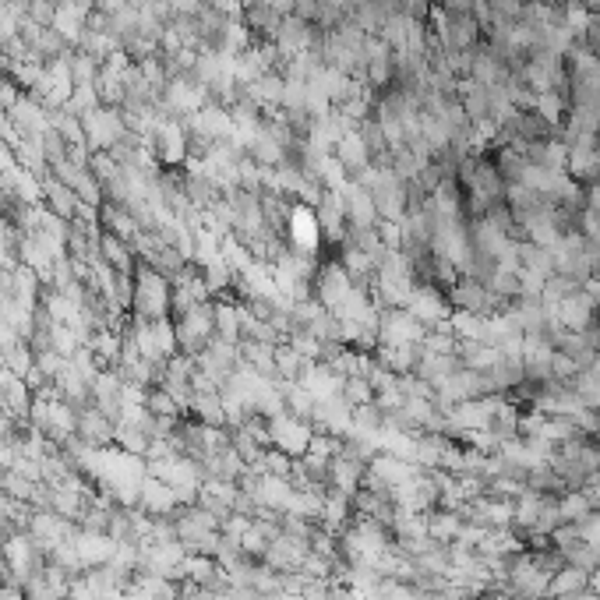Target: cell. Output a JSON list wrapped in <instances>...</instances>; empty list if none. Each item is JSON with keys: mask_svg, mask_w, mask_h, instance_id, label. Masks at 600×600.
Masks as SVG:
<instances>
[{"mask_svg": "<svg viewBox=\"0 0 600 600\" xmlns=\"http://www.w3.org/2000/svg\"><path fill=\"white\" fill-rule=\"evenodd\" d=\"M586 579H590L586 569H579V565H562V569L551 576L548 597H576V593L586 590Z\"/></svg>", "mask_w": 600, "mask_h": 600, "instance_id": "cell-5", "label": "cell"}, {"mask_svg": "<svg viewBox=\"0 0 600 600\" xmlns=\"http://www.w3.org/2000/svg\"><path fill=\"white\" fill-rule=\"evenodd\" d=\"M269 438H272V449L286 452L290 459H300L308 452L311 438H315V428H311V420L283 410L276 413V417H269Z\"/></svg>", "mask_w": 600, "mask_h": 600, "instance_id": "cell-2", "label": "cell"}, {"mask_svg": "<svg viewBox=\"0 0 600 600\" xmlns=\"http://www.w3.org/2000/svg\"><path fill=\"white\" fill-rule=\"evenodd\" d=\"M590 512H593V502L583 491H562V495H558V519H562V523H583Z\"/></svg>", "mask_w": 600, "mask_h": 600, "instance_id": "cell-6", "label": "cell"}, {"mask_svg": "<svg viewBox=\"0 0 600 600\" xmlns=\"http://www.w3.org/2000/svg\"><path fill=\"white\" fill-rule=\"evenodd\" d=\"M113 428H117V424H113V420L106 417L96 403H89V406H82V410H78L75 438L82 445H89V449H110V445H113Z\"/></svg>", "mask_w": 600, "mask_h": 600, "instance_id": "cell-3", "label": "cell"}, {"mask_svg": "<svg viewBox=\"0 0 600 600\" xmlns=\"http://www.w3.org/2000/svg\"><path fill=\"white\" fill-rule=\"evenodd\" d=\"M177 495H173L170 484H163L159 477H145L142 480V495H138V509L145 512V516L152 519H170L173 512H177Z\"/></svg>", "mask_w": 600, "mask_h": 600, "instance_id": "cell-4", "label": "cell"}, {"mask_svg": "<svg viewBox=\"0 0 600 600\" xmlns=\"http://www.w3.org/2000/svg\"><path fill=\"white\" fill-rule=\"evenodd\" d=\"M170 297H173L170 279L159 276L156 269H149V265L138 262L131 315H135L138 322H166V318H170Z\"/></svg>", "mask_w": 600, "mask_h": 600, "instance_id": "cell-1", "label": "cell"}]
</instances>
